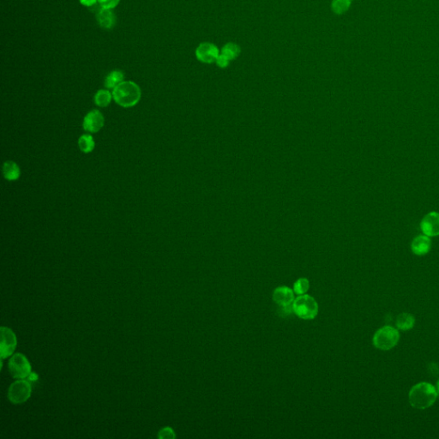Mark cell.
Masks as SVG:
<instances>
[{
	"label": "cell",
	"mask_w": 439,
	"mask_h": 439,
	"mask_svg": "<svg viewBox=\"0 0 439 439\" xmlns=\"http://www.w3.org/2000/svg\"><path fill=\"white\" fill-rule=\"evenodd\" d=\"M436 388L426 382L415 384L410 390L408 399L411 406L416 409H426L435 403L438 398Z\"/></svg>",
	"instance_id": "6da1fadb"
},
{
	"label": "cell",
	"mask_w": 439,
	"mask_h": 439,
	"mask_svg": "<svg viewBox=\"0 0 439 439\" xmlns=\"http://www.w3.org/2000/svg\"><path fill=\"white\" fill-rule=\"evenodd\" d=\"M140 87L134 81H124L115 87L113 91V98L115 102L123 107L136 106L141 99Z\"/></svg>",
	"instance_id": "7a4b0ae2"
},
{
	"label": "cell",
	"mask_w": 439,
	"mask_h": 439,
	"mask_svg": "<svg viewBox=\"0 0 439 439\" xmlns=\"http://www.w3.org/2000/svg\"><path fill=\"white\" fill-rule=\"evenodd\" d=\"M400 333L391 326H384L376 330L373 336L374 347L382 351L390 350L399 342Z\"/></svg>",
	"instance_id": "3957f363"
},
{
	"label": "cell",
	"mask_w": 439,
	"mask_h": 439,
	"mask_svg": "<svg viewBox=\"0 0 439 439\" xmlns=\"http://www.w3.org/2000/svg\"><path fill=\"white\" fill-rule=\"evenodd\" d=\"M293 310L299 318L310 320L318 316V305L312 297L303 294L294 299L293 303Z\"/></svg>",
	"instance_id": "277c9868"
},
{
	"label": "cell",
	"mask_w": 439,
	"mask_h": 439,
	"mask_svg": "<svg viewBox=\"0 0 439 439\" xmlns=\"http://www.w3.org/2000/svg\"><path fill=\"white\" fill-rule=\"evenodd\" d=\"M31 393V384L25 379H18L9 388L8 398L13 404H22L30 399Z\"/></svg>",
	"instance_id": "5b68a950"
},
{
	"label": "cell",
	"mask_w": 439,
	"mask_h": 439,
	"mask_svg": "<svg viewBox=\"0 0 439 439\" xmlns=\"http://www.w3.org/2000/svg\"><path fill=\"white\" fill-rule=\"evenodd\" d=\"M9 370L16 379H26L32 373L31 365L25 355L16 354L9 361Z\"/></svg>",
	"instance_id": "8992f818"
},
{
	"label": "cell",
	"mask_w": 439,
	"mask_h": 439,
	"mask_svg": "<svg viewBox=\"0 0 439 439\" xmlns=\"http://www.w3.org/2000/svg\"><path fill=\"white\" fill-rule=\"evenodd\" d=\"M17 341L15 333L11 330V328L7 327L1 328V343H0V350H1V358H7L13 355L16 347Z\"/></svg>",
	"instance_id": "52a82bcc"
},
{
	"label": "cell",
	"mask_w": 439,
	"mask_h": 439,
	"mask_svg": "<svg viewBox=\"0 0 439 439\" xmlns=\"http://www.w3.org/2000/svg\"><path fill=\"white\" fill-rule=\"evenodd\" d=\"M421 231L424 235L432 238L439 235V213L436 211L425 214L421 222Z\"/></svg>",
	"instance_id": "ba28073f"
},
{
	"label": "cell",
	"mask_w": 439,
	"mask_h": 439,
	"mask_svg": "<svg viewBox=\"0 0 439 439\" xmlns=\"http://www.w3.org/2000/svg\"><path fill=\"white\" fill-rule=\"evenodd\" d=\"M105 123L104 116L99 110H91L85 116L82 127L86 131L90 133L98 132L102 129Z\"/></svg>",
	"instance_id": "9c48e42d"
},
{
	"label": "cell",
	"mask_w": 439,
	"mask_h": 439,
	"mask_svg": "<svg viewBox=\"0 0 439 439\" xmlns=\"http://www.w3.org/2000/svg\"><path fill=\"white\" fill-rule=\"evenodd\" d=\"M196 56L197 59L203 63H212L218 59L219 51L214 45L205 42L196 48Z\"/></svg>",
	"instance_id": "30bf717a"
},
{
	"label": "cell",
	"mask_w": 439,
	"mask_h": 439,
	"mask_svg": "<svg viewBox=\"0 0 439 439\" xmlns=\"http://www.w3.org/2000/svg\"><path fill=\"white\" fill-rule=\"evenodd\" d=\"M431 249H432L431 238L424 234L415 237L411 243V250L413 251V254L417 256H424L429 253Z\"/></svg>",
	"instance_id": "8fae6325"
},
{
	"label": "cell",
	"mask_w": 439,
	"mask_h": 439,
	"mask_svg": "<svg viewBox=\"0 0 439 439\" xmlns=\"http://www.w3.org/2000/svg\"><path fill=\"white\" fill-rule=\"evenodd\" d=\"M273 299L279 307H289L294 301L293 292L288 287H279L274 291Z\"/></svg>",
	"instance_id": "7c38bea8"
},
{
	"label": "cell",
	"mask_w": 439,
	"mask_h": 439,
	"mask_svg": "<svg viewBox=\"0 0 439 439\" xmlns=\"http://www.w3.org/2000/svg\"><path fill=\"white\" fill-rule=\"evenodd\" d=\"M97 20L100 24L106 30H111L115 25L116 17H115L114 11L111 9H104L101 8L100 11L97 12Z\"/></svg>",
	"instance_id": "4fadbf2b"
},
{
	"label": "cell",
	"mask_w": 439,
	"mask_h": 439,
	"mask_svg": "<svg viewBox=\"0 0 439 439\" xmlns=\"http://www.w3.org/2000/svg\"><path fill=\"white\" fill-rule=\"evenodd\" d=\"M3 174L7 180H16L20 178L21 170L16 163L12 161H8L3 165Z\"/></svg>",
	"instance_id": "5bb4252c"
},
{
	"label": "cell",
	"mask_w": 439,
	"mask_h": 439,
	"mask_svg": "<svg viewBox=\"0 0 439 439\" xmlns=\"http://www.w3.org/2000/svg\"><path fill=\"white\" fill-rule=\"evenodd\" d=\"M414 325H415L414 316L413 314L406 313V312L400 314L395 321L396 327L402 331L410 330L411 328H413Z\"/></svg>",
	"instance_id": "9a60e30c"
},
{
	"label": "cell",
	"mask_w": 439,
	"mask_h": 439,
	"mask_svg": "<svg viewBox=\"0 0 439 439\" xmlns=\"http://www.w3.org/2000/svg\"><path fill=\"white\" fill-rule=\"evenodd\" d=\"M124 73L120 70H114L107 75L105 79V86L107 89H114L122 81H124Z\"/></svg>",
	"instance_id": "2e32d148"
},
{
	"label": "cell",
	"mask_w": 439,
	"mask_h": 439,
	"mask_svg": "<svg viewBox=\"0 0 439 439\" xmlns=\"http://www.w3.org/2000/svg\"><path fill=\"white\" fill-rule=\"evenodd\" d=\"M113 94L107 89H100L95 96V103L100 107H107L111 103Z\"/></svg>",
	"instance_id": "e0dca14e"
},
{
	"label": "cell",
	"mask_w": 439,
	"mask_h": 439,
	"mask_svg": "<svg viewBox=\"0 0 439 439\" xmlns=\"http://www.w3.org/2000/svg\"><path fill=\"white\" fill-rule=\"evenodd\" d=\"M78 145H79V148L81 149V151L88 154V153H90V152H92L94 150L95 146H96V143H95V140H94L92 136L89 135V134H87V135H82V136L80 137L79 140H78Z\"/></svg>",
	"instance_id": "ac0fdd59"
},
{
	"label": "cell",
	"mask_w": 439,
	"mask_h": 439,
	"mask_svg": "<svg viewBox=\"0 0 439 439\" xmlns=\"http://www.w3.org/2000/svg\"><path fill=\"white\" fill-rule=\"evenodd\" d=\"M240 52V48L239 46L233 43H228L222 48V55L226 57L228 59H235L239 56Z\"/></svg>",
	"instance_id": "d6986e66"
},
{
	"label": "cell",
	"mask_w": 439,
	"mask_h": 439,
	"mask_svg": "<svg viewBox=\"0 0 439 439\" xmlns=\"http://www.w3.org/2000/svg\"><path fill=\"white\" fill-rule=\"evenodd\" d=\"M352 0H334L332 10L337 15H341L349 9Z\"/></svg>",
	"instance_id": "ffe728a7"
},
{
	"label": "cell",
	"mask_w": 439,
	"mask_h": 439,
	"mask_svg": "<svg viewBox=\"0 0 439 439\" xmlns=\"http://www.w3.org/2000/svg\"><path fill=\"white\" fill-rule=\"evenodd\" d=\"M310 288V282L309 280L307 278H300L298 280H296L295 283L293 285V290L296 294L298 295H303L306 294Z\"/></svg>",
	"instance_id": "44dd1931"
},
{
	"label": "cell",
	"mask_w": 439,
	"mask_h": 439,
	"mask_svg": "<svg viewBox=\"0 0 439 439\" xmlns=\"http://www.w3.org/2000/svg\"><path fill=\"white\" fill-rule=\"evenodd\" d=\"M120 0H98V3L101 8L104 9H111L116 7L119 3Z\"/></svg>",
	"instance_id": "7402d4cb"
},
{
	"label": "cell",
	"mask_w": 439,
	"mask_h": 439,
	"mask_svg": "<svg viewBox=\"0 0 439 439\" xmlns=\"http://www.w3.org/2000/svg\"><path fill=\"white\" fill-rule=\"evenodd\" d=\"M160 439H174L175 434H174V430L170 427H165L160 432L158 435Z\"/></svg>",
	"instance_id": "603a6c76"
},
{
	"label": "cell",
	"mask_w": 439,
	"mask_h": 439,
	"mask_svg": "<svg viewBox=\"0 0 439 439\" xmlns=\"http://www.w3.org/2000/svg\"><path fill=\"white\" fill-rule=\"evenodd\" d=\"M228 60L229 59H227L224 56L219 55L218 59H216V63H217L219 66L224 68V67L228 66Z\"/></svg>",
	"instance_id": "cb8c5ba5"
},
{
	"label": "cell",
	"mask_w": 439,
	"mask_h": 439,
	"mask_svg": "<svg viewBox=\"0 0 439 439\" xmlns=\"http://www.w3.org/2000/svg\"><path fill=\"white\" fill-rule=\"evenodd\" d=\"M80 3L84 6L91 8L98 4V0H80Z\"/></svg>",
	"instance_id": "d4e9b609"
},
{
	"label": "cell",
	"mask_w": 439,
	"mask_h": 439,
	"mask_svg": "<svg viewBox=\"0 0 439 439\" xmlns=\"http://www.w3.org/2000/svg\"><path fill=\"white\" fill-rule=\"evenodd\" d=\"M436 390H437V392H438V394L439 395V379L437 382V386H436Z\"/></svg>",
	"instance_id": "484cf974"
}]
</instances>
